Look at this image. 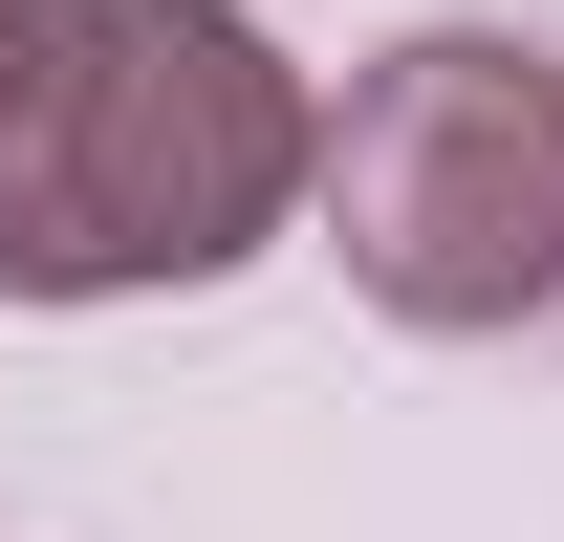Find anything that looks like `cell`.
I'll return each mask as SVG.
<instances>
[{"mask_svg":"<svg viewBox=\"0 0 564 542\" xmlns=\"http://www.w3.org/2000/svg\"><path fill=\"white\" fill-rule=\"evenodd\" d=\"M304 217H326V261L391 326H521V304H564V66L499 44V22L391 44L326 109V152H304Z\"/></svg>","mask_w":564,"mask_h":542,"instance_id":"cell-2","label":"cell"},{"mask_svg":"<svg viewBox=\"0 0 564 542\" xmlns=\"http://www.w3.org/2000/svg\"><path fill=\"white\" fill-rule=\"evenodd\" d=\"M44 44H66V0H0V131L44 109Z\"/></svg>","mask_w":564,"mask_h":542,"instance_id":"cell-3","label":"cell"},{"mask_svg":"<svg viewBox=\"0 0 564 542\" xmlns=\"http://www.w3.org/2000/svg\"><path fill=\"white\" fill-rule=\"evenodd\" d=\"M304 66L239 0H66L44 109L0 131V304H131V282H217L304 217Z\"/></svg>","mask_w":564,"mask_h":542,"instance_id":"cell-1","label":"cell"}]
</instances>
